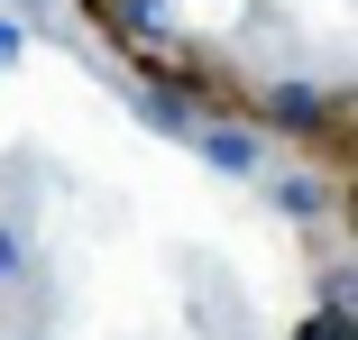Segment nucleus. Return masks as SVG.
<instances>
[{"label": "nucleus", "instance_id": "f257e3e1", "mask_svg": "<svg viewBox=\"0 0 358 340\" xmlns=\"http://www.w3.org/2000/svg\"><path fill=\"white\" fill-rule=\"evenodd\" d=\"M294 340H349V313H340V304H331V313H313V322H303V331H294Z\"/></svg>", "mask_w": 358, "mask_h": 340}]
</instances>
